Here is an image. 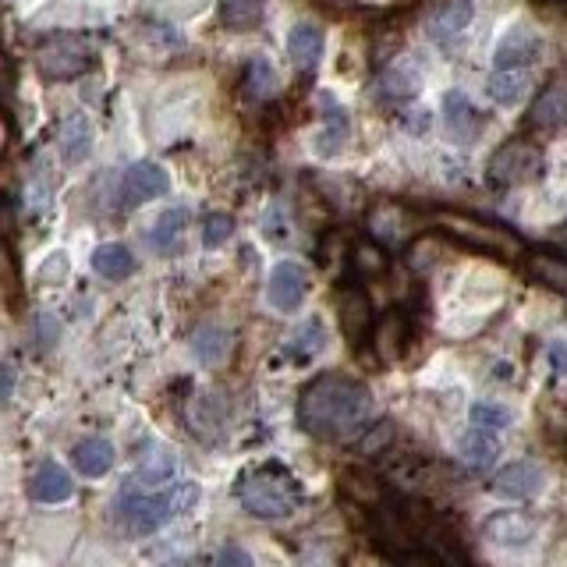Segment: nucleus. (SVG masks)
Returning a JSON list of instances; mask_svg holds the SVG:
<instances>
[{
	"label": "nucleus",
	"mask_w": 567,
	"mask_h": 567,
	"mask_svg": "<svg viewBox=\"0 0 567 567\" xmlns=\"http://www.w3.org/2000/svg\"><path fill=\"white\" fill-rule=\"evenodd\" d=\"M444 132L454 146H472V142L486 132V118L465 93L444 96Z\"/></svg>",
	"instance_id": "10"
},
{
	"label": "nucleus",
	"mask_w": 567,
	"mask_h": 567,
	"mask_svg": "<svg viewBox=\"0 0 567 567\" xmlns=\"http://www.w3.org/2000/svg\"><path fill=\"white\" fill-rule=\"evenodd\" d=\"M36 68H39V75L50 82L79 79L93 68V50L75 36H53L36 50Z\"/></svg>",
	"instance_id": "6"
},
{
	"label": "nucleus",
	"mask_w": 567,
	"mask_h": 567,
	"mask_svg": "<svg viewBox=\"0 0 567 567\" xmlns=\"http://www.w3.org/2000/svg\"><path fill=\"white\" fill-rule=\"evenodd\" d=\"M373 326V305H369V294L359 288H348L340 298V330L348 334V340H362Z\"/></svg>",
	"instance_id": "26"
},
{
	"label": "nucleus",
	"mask_w": 567,
	"mask_h": 567,
	"mask_svg": "<svg viewBox=\"0 0 567 567\" xmlns=\"http://www.w3.org/2000/svg\"><path fill=\"white\" fill-rule=\"evenodd\" d=\"M444 224L450 227L454 234H461V238L472 241V245H482V249H510V245H515V238L500 234L496 227H486V224H479V220H465V217H458V213H454V217L447 213Z\"/></svg>",
	"instance_id": "29"
},
{
	"label": "nucleus",
	"mask_w": 567,
	"mask_h": 567,
	"mask_svg": "<svg viewBox=\"0 0 567 567\" xmlns=\"http://www.w3.org/2000/svg\"><path fill=\"white\" fill-rule=\"evenodd\" d=\"M68 269H71L68 255H64V252H50L47 260H43V266L36 269V280H39V284H57V280L68 277Z\"/></svg>",
	"instance_id": "35"
},
{
	"label": "nucleus",
	"mask_w": 567,
	"mask_h": 567,
	"mask_svg": "<svg viewBox=\"0 0 567 567\" xmlns=\"http://www.w3.org/2000/svg\"><path fill=\"white\" fill-rule=\"evenodd\" d=\"M490 490L500 500H532L546 490V472L535 461H510L493 475Z\"/></svg>",
	"instance_id": "9"
},
{
	"label": "nucleus",
	"mask_w": 567,
	"mask_h": 567,
	"mask_svg": "<svg viewBox=\"0 0 567 567\" xmlns=\"http://www.w3.org/2000/svg\"><path fill=\"white\" fill-rule=\"evenodd\" d=\"M472 19H475V0H439V4L430 11L425 28H430V36L436 43H450L472 25Z\"/></svg>",
	"instance_id": "14"
},
{
	"label": "nucleus",
	"mask_w": 567,
	"mask_h": 567,
	"mask_svg": "<svg viewBox=\"0 0 567 567\" xmlns=\"http://www.w3.org/2000/svg\"><path fill=\"white\" fill-rule=\"evenodd\" d=\"M468 422L479 425V430H490V433H500L515 425V411L507 405H496V401H475L468 408Z\"/></svg>",
	"instance_id": "31"
},
{
	"label": "nucleus",
	"mask_w": 567,
	"mask_h": 567,
	"mask_svg": "<svg viewBox=\"0 0 567 567\" xmlns=\"http://www.w3.org/2000/svg\"><path fill=\"white\" fill-rule=\"evenodd\" d=\"M14 394V365L8 362L4 365V397H11Z\"/></svg>",
	"instance_id": "39"
},
{
	"label": "nucleus",
	"mask_w": 567,
	"mask_h": 567,
	"mask_svg": "<svg viewBox=\"0 0 567 567\" xmlns=\"http://www.w3.org/2000/svg\"><path fill=\"white\" fill-rule=\"evenodd\" d=\"M36 334H39V345L43 348H50L53 340H57V334H61V330H57V323H53L50 312H39V316H36Z\"/></svg>",
	"instance_id": "37"
},
{
	"label": "nucleus",
	"mask_w": 567,
	"mask_h": 567,
	"mask_svg": "<svg viewBox=\"0 0 567 567\" xmlns=\"http://www.w3.org/2000/svg\"><path fill=\"white\" fill-rule=\"evenodd\" d=\"M198 238H203V249H224L227 241L234 238V217H227V213H206L203 227H198Z\"/></svg>",
	"instance_id": "34"
},
{
	"label": "nucleus",
	"mask_w": 567,
	"mask_h": 567,
	"mask_svg": "<svg viewBox=\"0 0 567 567\" xmlns=\"http://www.w3.org/2000/svg\"><path fill=\"white\" fill-rule=\"evenodd\" d=\"M529 269H532V277H539L546 284V288L567 291V260H557V255H546V252H535V255H529Z\"/></svg>",
	"instance_id": "33"
},
{
	"label": "nucleus",
	"mask_w": 567,
	"mask_h": 567,
	"mask_svg": "<svg viewBox=\"0 0 567 567\" xmlns=\"http://www.w3.org/2000/svg\"><path fill=\"white\" fill-rule=\"evenodd\" d=\"M170 482H178V461L170 458L167 450H160V454H153V458H146V465H138L132 475H128L121 493H156V490L170 486Z\"/></svg>",
	"instance_id": "18"
},
{
	"label": "nucleus",
	"mask_w": 567,
	"mask_h": 567,
	"mask_svg": "<svg viewBox=\"0 0 567 567\" xmlns=\"http://www.w3.org/2000/svg\"><path fill=\"white\" fill-rule=\"evenodd\" d=\"M458 454L465 465H472L475 472H482V468H490L496 461V454H500V444L493 439L490 430H479V425H472L461 439H458Z\"/></svg>",
	"instance_id": "28"
},
{
	"label": "nucleus",
	"mask_w": 567,
	"mask_h": 567,
	"mask_svg": "<svg viewBox=\"0 0 567 567\" xmlns=\"http://www.w3.org/2000/svg\"><path fill=\"white\" fill-rule=\"evenodd\" d=\"M93 121L85 113H68L61 121V156L68 167H79L93 156Z\"/></svg>",
	"instance_id": "21"
},
{
	"label": "nucleus",
	"mask_w": 567,
	"mask_h": 567,
	"mask_svg": "<svg viewBox=\"0 0 567 567\" xmlns=\"http://www.w3.org/2000/svg\"><path fill=\"white\" fill-rule=\"evenodd\" d=\"M309 288H312L309 269L294 260H280L266 277V305L274 312H294L305 305Z\"/></svg>",
	"instance_id": "7"
},
{
	"label": "nucleus",
	"mask_w": 567,
	"mask_h": 567,
	"mask_svg": "<svg viewBox=\"0 0 567 567\" xmlns=\"http://www.w3.org/2000/svg\"><path fill=\"white\" fill-rule=\"evenodd\" d=\"M373 543L397 564H468L458 535L411 496H390L373 507Z\"/></svg>",
	"instance_id": "1"
},
{
	"label": "nucleus",
	"mask_w": 567,
	"mask_h": 567,
	"mask_svg": "<svg viewBox=\"0 0 567 567\" xmlns=\"http://www.w3.org/2000/svg\"><path fill=\"white\" fill-rule=\"evenodd\" d=\"M529 85H532V75L529 68H496L493 75L486 79V96L493 99L496 107H518L524 96H529Z\"/></svg>",
	"instance_id": "20"
},
{
	"label": "nucleus",
	"mask_w": 567,
	"mask_h": 567,
	"mask_svg": "<svg viewBox=\"0 0 567 567\" xmlns=\"http://www.w3.org/2000/svg\"><path fill=\"white\" fill-rule=\"evenodd\" d=\"M546 170V153L535 146V142H504L500 149L490 156V181L496 189H521V184H532L543 178Z\"/></svg>",
	"instance_id": "5"
},
{
	"label": "nucleus",
	"mask_w": 567,
	"mask_h": 567,
	"mask_svg": "<svg viewBox=\"0 0 567 567\" xmlns=\"http://www.w3.org/2000/svg\"><path fill=\"white\" fill-rule=\"evenodd\" d=\"M546 354H550V365H553V373H557V376H567V340H564V337L550 340Z\"/></svg>",
	"instance_id": "36"
},
{
	"label": "nucleus",
	"mask_w": 567,
	"mask_h": 567,
	"mask_svg": "<svg viewBox=\"0 0 567 567\" xmlns=\"http://www.w3.org/2000/svg\"><path fill=\"white\" fill-rule=\"evenodd\" d=\"M323 47H326L323 25H316V22H294L291 25V33H288V53H291V61L302 68V71H316L319 68Z\"/></svg>",
	"instance_id": "19"
},
{
	"label": "nucleus",
	"mask_w": 567,
	"mask_h": 567,
	"mask_svg": "<svg viewBox=\"0 0 567 567\" xmlns=\"http://www.w3.org/2000/svg\"><path fill=\"white\" fill-rule=\"evenodd\" d=\"M535 532L539 524L529 515H521V510H496V515H490L486 524H482V535H486L493 546H504V550L532 546Z\"/></svg>",
	"instance_id": "12"
},
{
	"label": "nucleus",
	"mask_w": 567,
	"mask_h": 567,
	"mask_svg": "<svg viewBox=\"0 0 567 567\" xmlns=\"http://www.w3.org/2000/svg\"><path fill=\"white\" fill-rule=\"evenodd\" d=\"M553 241H560V245L567 249V224H560L557 231H553Z\"/></svg>",
	"instance_id": "40"
},
{
	"label": "nucleus",
	"mask_w": 567,
	"mask_h": 567,
	"mask_svg": "<svg viewBox=\"0 0 567 567\" xmlns=\"http://www.w3.org/2000/svg\"><path fill=\"white\" fill-rule=\"evenodd\" d=\"M113 444L104 436H89L82 439V444H75V450H71V461H75V468L85 475V479H104L110 468H113Z\"/></svg>",
	"instance_id": "22"
},
{
	"label": "nucleus",
	"mask_w": 567,
	"mask_h": 567,
	"mask_svg": "<svg viewBox=\"0 0 567 567\" xmlns=\"http://www.w3.org/2000/svg\"><path fill=\"white\" fill-rule=\"evenodd\" d=\"M529 124L539 128V132H557V128L567 124V71L553 75L543 85V93L535 96L529 110Z\"/></svg>",
	"instance_id": "13"
},
{
	"label": "nucleus",
	"mask_w": 567,
	"mask_h": 567,
	"mask_svg": "<svg viewBox=\"0 0 567 567\" xmlns=\"http://www.w3.org/2000/svg\"><path fill=\"white\" fill-rule=\"evenodd\" d=\"M75 493V482H71V472L57 461H43L33 475H28V496L39 504H64Z\"/></svg>",
	"instance_id": "16"
},
{
	"label": "nucleus",
	"mask_w": 567,
	"mask_h": 567,
	"mask_svg": "<svg viewBox=\"0 0 567 567\" xmlns=\"http://www.w3.org/2000/svg\"><path fill=\"white\" fill-rule=\"evenodd\" d=\"M323 128L316 132V138H312V153L323 156V160H330V156H337L340 149H345V142L351 135V121H348V110L337 104V99L323 96Z\"/></svg>",
	"instance_id": "15"
},
{
	"label": "nucleus",
	"mask_w": 567,
	"mask_h": 567,
	"mask_svg": "<svg viewBox=\"0 0 567 567\" xmlns=\"http://www.w3.org/2000/svg\"><path fill=\"white\" fill-rule=\"evenodd\" d=\"M238 504L249 510L252 518L263 521H284L302 507V482L280 461H263L238 475Z\"/></svg>",
	"instance_id": "3"
},
{
	"label": "nucleus",
	"mask_w": 567,
	"mask_h": 567,
	"mask_svg": "<svg viewBox=\"0 0 567 567\" xmlns=\"http://www.w3.org/2000/svg\"><path fill=\"white\" fill-rule=\"evenodd\" d=\"M419 85H422V75H419L415 64H411V61H394V64L379 75L376 96L383 99V104L401 107V104H408V99L419 93Z\"/></svg>",
	"instance_id": "17"
},
{
	"label": "nucleus",
	"mask_w": 567,
	"mask_h": 567,
	"mask_svg": "<svg viewBox=\"0 0 567 567\" xmlns=\"http://www.w3.org/2000/svg\"><path fill=\"white\" fill-rule=\"evenodd\" d=\"M192 354L203 365H224L227 354H231V334L220 323H203L192 334Z\"/></svg>",
	"instance_id": "24"
},
{
	"label": "nucleus",
	"mask_w": 567,
	"mask_h": 567,
	"mask_svg": "<svg viewBox=\"0 0 567 567\" xmlns=\"http://www.w3.org/2000/svg\"><path fill=\"white\" fill-rule=\"evenodd\" d=\"M217 564H252V557H249V553L245 550H238V546H227V550H220L217 553Z\"/></svg>",
	"instance_id": "38"
},
{
	"label": "nucleus",
	"mask_w": 567,
	"mask_h": 567,
	"mask_svg": "<svg viewBox=\"0 0 567 567\" xmlns=\"http://www.w3.org/2000/svg\"><path fill=\"white\" fill-rule=\"evenodd\" d=\"M539 57H543V39H539L535 28L524 22L507 25L493 47L496 68H532Z\"/></svg>",
	"instance_id": "8"
},
{
	"label": "nucleus",
	"mask_w": 567,
	"mask_h": 567,
	"mask_svg": "<svg viewBox=\"0 0 567 567\" xmlns=\"http://www.w3.org/2000/svg\"><path fill=\"white\" fill-rule=\"evenodd\" d=\"M198 500H203V490H198V482H189V479L170 482V486L156 493H121L118 521L128 535H149L174 518H181L184 510H192Z\"/></svg>",
	"instance_id": "4"
},
{
	"label": "nucleus",
	"mask_w": 567,
	"mask_h": 567,
	"mask_svg": "<svg viewBox=\"0 0 567 567\" xmlns=\"http://www.w3.org/2000/svg\"><path fill=\"white\" fill-rule=\"evenodd\" d=\"M184 234H189V209L174 206V209H164L160 217H156L149 241H153L156 252H167V255H170V252L181 249Z\"/></svg>",
	"instance_id": "25"
},
{
	"label": "nucleus",
	"mask_w": 567,
	"mask_h": 567,
	"mask_svg": "<svg viewBox=\"0 0 567 567\" xmlns=\"http://www.w3.org/2000/svg\"><path fill=\"white\" fill-rule=\"evenodd\" d=\"M263 8L266 0H217V14L224 28H231V33H245L255 22L263 19Z\"/></svg>",
	"instance_id": "30"
},
{
	"label": "nucleus",
	"mask_w": 567,
	"mask_h": 567,
	"mask_svg": "<svg viewBox=\"0 0 567 567\" xmlns=\"http://www.w3.org/2000/svg\"><path fill=\"white\" fill-rule=\"evenodd\" d=\"M93 269L104 280H128L135 274V255L121 241H104L93 249Z\"/></svg>",
	"instance_id": "23"
},
{
	"label": "nucleus",
	"mask_w": 567,
	"mask_h": 567,
	"mask_svg": "<svg viewBox=\"0 0 567 567\" xmlns=\"http://www.w3.org/2000/svg\"><path fill=\"white\" fill-rule=\"evenodd\" d=\"M373 415V390L354 376L319 373L298 397V425L316 439H359Z\"/></svg>",
	"instance_id": "2"
},
{
	"label": "nucleus",
	"mask_w": 567,
	"mask_h": 567,
	"mask_svg": "<svg viewBox=\"0 0 567 567\" xmlns=\"http://www.w3.org/2000/svg\"><path fill=\"white\" fill-rule=\"evenodd\" d=\"M326 345H330V334H326V326H323L319 316H312V319H305L291 334L288 354H291V359H298V362H312V359H319V354L326 351Z\"/></svg>",
	"instance_id": "27"
},
{
	"label": "nucleus",
	"mask_w": 567,
	"mask_h": 567,
	"mask_svg": "<svg viewBox=\"0 0 567 567\" xmlns=\"http://www.w3.org/2000/svg\"><path fill=\"white\" fill-rule=\"evenodd\" d=\"M167 192H170V174L153 160L132 164L121 178V198L128 206H142V203H149V198H160Z\"/></svg>",
	"instance_id": "11"
},
{
	"label": "nucleus",
	"mask_w": 567,
	"mask_h": 567,
	"mask_svg": "<svg viewBox=\"0 0 567 567\" xmlns=\"http://www.w3.org/2000/svg\"><path fill=\"white\" fill-rule=\"evenodd\" d=\"M277 68L266 61V57H252L249 68H245V93L255 96V99H266V96H274L277 93Z\"/></svg>",
	"instance_id": "32"
}]
</instances>
